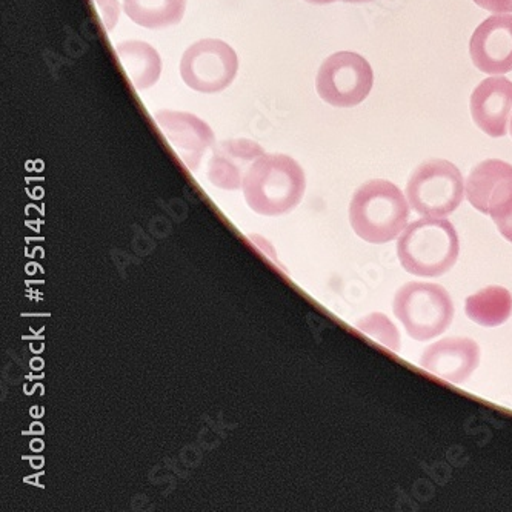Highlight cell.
<instances>
[{"mask_svg": "<svg viewBox=\"0 0 512 512\" xmlns=\"http://www.w3.org/2000/svg\"><path fill=\"white\" fill-rule=\"evenodd\" d=\"M511 111L512 82L506 77H488L471 94L474 122L488 136H506Z\"/></svg>", "mask_w": 512, "mask_h": 512, "instance_id": "obj_12", "label": "cell"}, {"mask_svg": "<svg viewBox=\"0 0 512 512\" xmlns=\"http://www.w3.org/2000/svg\"><path fill=\"white\" fill-rule=\"evenodd\" d=\"M374 73L370 62L353 51H340L323 62L316 88L326 104L339 108L357 107L370 96Z\"/></svg>", "mask_w": 512, "mask_h": 512, "instance_id": "obj_6", "label": "cell"}, {"mask_svg": "<svg viewBox=\"0 0 512 512\" xmlns=\"http://www.w3.org/2000/svg\"><path fill=\"white\" fill-rule=\"evenodd\" d=\"M154 119L180 160L191 171H196L216 140L210 125L194 114L182 111H157Z\"/></svg>", "mask_w": 512, "mask_h": 512, "instance_id": "obj_9", "label": "cell"}, {"mask_svg": "<svg viewBox=\"0 0 512 512\" xmlns=\"http://www.w3.org/2000/svg\"><path fill=\"white\" fill-rule=\"evenodd\" d=\"M357 330L376 340L383 348H388V350L394 351V353L400 350L399 330H397V326L385 314L373 313L370 316L363 317L357 323Z\"/></svg>", "mask_w": 512, "mask_h": 512, "instance_id": "obj_17", "label": "cell"}, {"mask_svg": "<svg viewBox=\"0 0 512 512\" xmlns=\"http://www.w3.org/2000/svg\"><path fill=\"white\" fill-rule=\"evenodd\" d=\"M469 54L483 73L500 76L512 71V16L497 14L482 22L471 37Z\"/></svg>", "mask_w": 512, "mask_h": 512, "instance_id": "obj_10", "label": "cell"}, {"mask_svg": "<svg viewBox=\"0 0 512 512\" xmlns=\"http://www.w3.org/2000/svg\"><path fill=\"white\" fill-rule=\"evenodd\" d=\"M459 254L456 228L445 219L423 217L408 225L397 239L400 263L414 276H445L453 270Z\"/></svg>", "mask_w": 512, "mask_h": 512, "instance_id": "obj_3", "label": "cell"}, {"mask_svg": "<svg viewBox=\"0 0 512 512\" xmlns=\"http://www.w3.org/2000/svg\"><path fill=\"white\" fill-rule=\"evenodd\" d=\"M239 71L236 51L222 40L203 39L191 45L180 60L183 82L197 93L227 90Z\"/></svg>", "mask_w": 512, "mask_h": 512, "instance_id": "obj_8", "label": "cell"}, {"mask_svg": "<svg viewBox=\"0 0 512 512\" xmlns=\"http://www.w3.org/2000/svg\"><path fill=\"white\" fill-rule=\"evenodd\" d=\"M465 182L462 173L448 160L422 163L406 185V199L416 213L431 219L451 216L463 200Z\"/></svg>", "mask_w": 512, "mask_h": 512, "instance_id": "obj_5", "label": "cell"}, {"mask_svg": "<svg viewBox=\"0 0 512 512\" xmlns=\"http://www.w3.org/2000/svg\"><path fill=\"white\" fill-rule=\"evenodd\" d=\"M346 4H366V2H371V0H343Z\"/></svg>", "mask_w": 512, "mask_h": 512, "instance_id": "obj_20", "label": "cell"}, {"mask_svg": "<svg viewBox=\"0 0 512 512\" xmlns=\"http://www.w3.org/2000/svg\"><path fill=\"white\" fill-rule=\"evenodd\" d=\"M393 308L408 336L417 342L442 336L454 319L453 299L436 283H405L394 297Z\"/></svg>", "mask_w": 512, "mask_h": 512, "instance_id": "obj_4", "label": "cell"}, {"mask_svg": "<svg viewBox=\"0 0 512 512\" xmlns=\"http://www.w3.org/2000/svg\"><path fill=\"white\" fill-rule=\"evenodd\" d=\"M480 363V346L468 337H448L423 351L420 366L446 382H465Z\"/></svg>", "mask_w": 512, "mask_h": 512, "instance_id": "obj_11", "label": "cell"}, {"mask_svg": "<svg viewBox=\"0 0 512 512\" xmlns=\"http://www.w3.org/2000/svg\"><path fill=\"white\" fill-rule=\"evenodd\" d=\"M306 2L313 5H328L334 4V2H337V0H306Z\"/></svg>", "mask_w": 512, "mask_h": 512, "instance_id": "obj_19", "label": "cell"}, {"mask_svg": "<svg viewBox=\"0 0 512 512\" xmlns=\"http://www.w3.org/2000/svg\"><path fill=\"white\" fill-rule=\"evenodd\" d=\"M511 134H512V119H511Z\"/></svg>", "mask_w": 512, "mask_h": 512, "instance_id": "obj_21", "label": "cell"}, {"mask_svg": "<svg viewBox=\"0 0 512 512\" xmlns=\"http://www.w3.org/2000/svg\"><path fill=\"white\" fill-rule=\"evenodd\" d=\"M305 173L293 157L263 154L243 180V193L256 213L279 216L299 205L305 193Z\"/></svg>", "mask_w": 512, "mask_h": 512, "instance_id": "obj_1", "label": "cell"}, {"mask_svg": "<svg viewBox=\"0 0 512 512\" xmlns=\"http://www.w3.org/2000/svg\"><path fill=\"white\" fill-rule=\"evenodd\" d=\"M116 53L136 90H150L157 84L162 73V60L156 48L142 40H125L116 45Z\"/></svg>", "mask_w": 512, "mask_h": 512, "instance_id": "obj_14", "label": "cell"}, {"mask_svg": "<svg viewBox=\"0 0 512 512\" xmlns=\"http://www.w3.org/2000/svg\"><path fill=\"white\" fill-rule=\"evenodd\" d=\"M187 0H124V10L134 24L148 30H162L179 24Z\"/></svg>", "mask_w": 512, "mask_h": 512, "instance_id": "obj_16", "label": "cell"}, {"mask_svg": "<svg viewBox=\"0 0 512 512\" xmlns=\"http://www.w3.org/2000/svg\"><path fill=\"white\" fill-rule=\"evenodd\" d=\"M265 151L248 139L225 140L216 145L208 163V179L222 190H240L253 163Z\"/></svg>", "mask_w": 512, "mask_h": 512, "instance_id": "obj_13", "label": "cell"}, {"mask_svg": "<svg viewBox=\"0 0 512 512\" xmlns=\"http://www.w3.org/2000/svg\"><path fill=\"white\" fill-rule=\"evenodd\" d=\"M408 219V199L388 180L363 183L351 199V227L365 242H393L408 227Z\"/></svg>", "mask_w": 512, "mask_h": 512, "instance_id": "obj_2", "label": "cell"}, {"mask_svg": "<svg viewBox=\"0 0 512 512\" xmlns=\"http://www.w3.org/2000/svg\"><path fill=\"white\" fill-rule=\"evenodd\" d=\"M474 4L496 14L512 13V0H474Z\"/></svg>", "mask_w": 512, "mask_h": 512, "instance_id": "obj_18", "label": "cell"}, {"mask_svg": "<svg viewBox=\"0 0 512 512\" xmlns=\"http://www.w3.org/2000/svg\"><path fill=\"white\" fill-rule=\"evenodd\" d=\"M465 191L468 202L489 214L499 233L512 243V165L499 159L479 163L469 173Z\"/></svg>", "mask_w": 512, "mask_h": 512, "instance_id": "obj_7", "label": "cell"}, {"mask_svg": "<svg viewBox=\"0 0 512 512\" xmlns=\"http://www.w3.org/2000/svg\"><path fill=\"white\" fill-rule=\"evenodd\" d=\"M465 311L477 325L496 328L512 316V294L503 286H486L466 299Z\"/></svg>", "mask_w": 512, "mask_h": 512, "instance_id": "obj_15", "label": "cell"}]
</instances>
